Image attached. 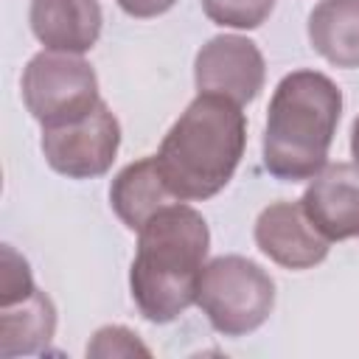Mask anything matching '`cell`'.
I'll use <instances>...</instances> for the list:
<instances>
[{"instance_id": "4", "label": "cell", "mask_w": 359, "mask_h": 359, "mask_svg": "<svg viewBox=\"0 0 359 359\" xmlns=\"http://www.w3.org/2000/svg\"><path fill=\"white\" fill-rule=\"evenodd\" d=\"M199 309L224 337H244L266 323L275 306L272 278L244 255H222L205 264L196 292Z\"/></svg>"}, {"instance_id": "5", "label": "cell", "mask_w": 359, "mask_h": 359, "mask_svg": "<svg viewBox=\"0 0 359 359\" xmlns=\"http://www.w3.org/2000/svg\"><path fill=\"white\" fill-rule=\"evenodd\" d=\"M22 101L42 126L79 121L101 104L95 70L76 53L42 50L22 73Z\"/></svg>"}, {"instance_id": "1", "label": "cell", "mask_w": 359, "mask_h": 359, "mask_svg": "<svg viewBox=\"0 0 359 359\" xmlns=\"http://www.w3.org/2000/svg\"><path fill=\"white\" fill-rule=\"evenodd\" d=\"M210 233L199 210L171 202L137 230L129 289L137 311L151 323L177 320L196 303Z\"/></svg>"}, {"instance_id": "6", "label": "cell", "mask_w": 359, "mask_h": 359, "mask_svg": "<svg viewBox=\"0 0 359 359\" xmlns=\"http://www.w3.org/2000/svg\"><path fill=\"white\" fill-rule=\"evenodd\" d=\"M121 146V123L101 101L79 121L42 126V154L48 165L73 180L104 174Z\"/></svg>"}, {"instance_id": "17", "label": "cell", "mask_w": 359, "mask_h": 359, "mask_svg": "<svg viewBox=\"0 0 359 359\" xmlns=\"http://www.w3.org/2000/svg\"><path fill=\"white\" fill-rule=\"evenodd\" d=\"M129 17H137V20H149V17H157V14H165L177 0H115Z\"/></svg>"}, {"instance_id": "12", "label": "cell", "mask_w": 359, "mask_h": 359, "mask_svg": "<svg viewBox=\"0 0 359 359\" xmlns=\"http://www.w3.org/2000/svg\"><path fill=\"white\" fill-rule=\"evenodd\" d=\"M311 48L337 67H359V0H323L309 14Z\"/></svg>"}, {"instance_id": "3", "label": "cell", "mask_w": 359, "mask_h": 359, "mask_svg": "<svg viewBox=\"0 0 359 359\" xmlns=\"http://www.w3.org/2000/svg\"><path fill=\"white\" fill-rule=\"evenodd\" d=\"M342 93L317 70H294L280 79L266 112L264 165L286 182L311 180L325 168L339 123Z\"/></svg>"}, {"instance_id": "7", "label": "cell", "mask_w": 359, "mask_h": 359, "mask_svg": "<svg viewBox=\"0 0 359 359\" xmlns=\"http://www.w3.org/2000/svg\"><path fill=\"white\" fill-rule=\"evenodd\" d=\"M264 56L258 45L238 34L213 36L199 48L194 62V81L199 93H213L236 101H252L264 87Z\"/></svg>"}, {"instance_id": "18", "label": "cell", "mask_w": 359, "mask_h": 359, "mask_svg": "<svg viewBox=\"0 0 359 359\" xmlns=\"http://www.w3.org/2000/svg\"><path fill=\"white\" fill-rule=\"evenodd\" d=\"M351 154H353V165L359 168V115H356L353 129H351Z\"/></svg>"}, {"instance_id": "14", "label": "cell", "mask_w": 359, "mask_h": 359, "mask_svg": "<svg viewBox=\"0 0 359 359\" xmlns=\"http://www.w3.org/2000/svg\"><path fill=\"white\" fill-rule=\"evenodd\" d=\"M272 6L275 0H202L205 14L216 25L227 28H258L269 17Z\"/></svg>"}, {"instance_id": "11", "label": "cell", "mask_w": 359, "mask_h": 359, "mask_svg": "<svg viewBox=\"0 0 359 359\" xmlns=\"http://www.w3.org/2000/svg\"><path fill=\"white\" fill-rule=\"evenodd\" d=\"M109 202H112L115 216L129 230H140L157 210L177 202V196L168 191L157 168V160L143 157V160L129 163L123 171H118L109 188Z\"/></svg>"}, {"instance_id": "15", "label": "cell", "mask_w": 359, "mask_h": 359, "mask_svg": "<svg viewBox=\"0 0 359 359\" xmlns=\"http://www.w3.org/2000/svg\"><path fill=\"white\" fill-rule=\"evenodd\" d=\"M34 289L36 286H34L28 261L20 252H14V247L3 244V250H0V306L20 303Z\"/></svg>"}, {"instance_id": "9", "label": "cell", "mask_w": 359, "mask_h": 359, "mask_svg": "<svg viewBox=\"0 0 359 359\" xmlns=\"http://www.w3.org/2000/svg\"><path fill=\"white\" fill-rule=\"evenodd\" d=\"M311 224L328 238H356L359 236V168L351 163L325 165L311 177L300 199Z\"/></svg>"}, {"instance_id": "13", "label": "cell", "mask_w": 359, "mask_h": 359, "mask_svg": "<svg viewBox=\"0 0 359 359\" xmlns=\"http://www.w3.org/2000/svg\"><path fill=\"white\" fill-rule=\"evenodd\" d=\"M56 331V309L50 297L34 289L25 300L0 306V356L11 359L34 353L50 342Z\"/></svg>"}, {"instance_id": "2", "label": "cell", "mask_w": 359, "mask_h": 359, "mask_svg": "<svg viewBox=\"0 0 359 359\" xmlns=\"http://www.w3.org/2000/svg\"><path fill=\"white\" fill-rule=\"evenodd\" d=\"M247 143V121L236 101L199 93L165 132L157 168L177 199H208L236 174Z\"/></svg>"}, {"instance_id": "10", "label": "cell", "mask_w": 359, "mask_h": 359, "mask_svg": "<svg viewBox=\"0 0 359 359\" xmlns=\"http://www.w3.org/2000/svg\"><path fill=\"white\" fill-rule=\"evenodd\" d=\"M31 31L59 53H87L101 36L98 0H31Z\"/></svg>"}, {"instance_id": "16", "label": "cell", "mask_w": 359, "mask_h": 359, "mask_svg": "<svg viewBox=\"0 0 359 359\" xmlns=\"http://www.w3.org/2000/svg\"><path fill=\"white\" fill-rule=\"evenodd\" d=\"M87 356L109 359V356H151V351L140 342V337L123 325H104L93 334L87 345Z\"/></svg>"}, {"instance_id": "8", "label": "cell", "mask_w": 359, "mask_h": 359, "mask_svg": "<svg viewBox=\"0 0 359 359\" xmlns=\"http://www.w3.org/2000/svg\"><path fill=\"white\" fill-rule=\"evenodd\" d=\"M255 244L269 261L286 269H309L328 255V238L311 224L300 202L286 199L261 210L255 222Z\"/></svg>"}]
</instances>
